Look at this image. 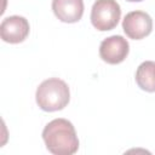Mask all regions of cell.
I'll return each mask as SVG.
<instances>
[{
  "instance_id": "cell-1",
  "label": "cell",
  "mask_w": 155,
  "mask_h": 155,
  "mask_svg": "<svg viewBox=\"0 0 155 155\" xmlns=\"http://www.w3.org/2000/svg\"><path fill=\"white\" fill-rule=\"evenodd\" d=\"M42 139L47 150L54 155H73L79 149L75 127L67 119L50 121L44 127Z\"/></svg>"
},
{
  "instance_id": "cell-2",
  "label": "cell",
  "mask_w": 155,
  "mask_h": 155,
  "mask_svg": "<svg viewBox=\"0 0 155 155\" xmlns=\"http://www.w3.org/2000/svg\"><path fill=\"white\" fill-rule=\"evenodd\" d=\"M36 104L44 111H58L64 109L70 101V91L65 81L58 78L44 80L35 92Z\"/></svg>"
},
{
  "instance_id": "cell-3",
  "label": "cell",
  "mask_w": 155,
  "mask_h": 155,
  "mask_svg": "<svg viewBox=\"0 0 155 155\" xmlns=\"http://www.w3.org/2000/svg\"><path fill=\"white\" fill-rule=\"evenodd\" d=\"M121 17V8L116 0H96L91 8V23L99 31L114 29Z\"/></svg>"
},
{
  "instance_id": "cell-4",
  "label": "cell",
  "mask_w": 155,
  "mask_h": 155,
  "mask_svg": "<svg viewBox=\"0 0 155 155\" xmlns=\"http://www.w3.org/2000/svg\"><path fill=\"white\" fill-rule=\"evenodd\" d=\"M122 29L130 39L140 40L151 33L153 19L144 11H132L125 16Z\"/></svg>"
},
{
  "instance_id": "cell-5",
  "label": "cell",
  "mask_w": 155,
  "mask_h": 155,
  "mask_svg": "<svg viewBox=\"0 0 155 155\" xmlns=\"http://www.w3.org/2000/svg\"><path fill=\"white\" fill-rule=\"evenodd\" d=\"M130 52L128 41L121 35H111L104 39L99 46L101 58L109 64H119L126 59Z\"/></svg>"
},
{
  "instance_id": "cell-6",
  "label": "cell",
  "mask_w": 155,
  "mask_h": 155,
  "mask_svg": "<svg viewBox=\"0 0 155 155\" xmlns=\"http://www.w3.org/2000/svg\"><path fill=\"white\" fill-rule=\"evenodd\" d=\"M29 22L22 16H10L2 19L0 24V35L5 42L19 44L29 35Z\"/></svg>"
},
{
  "instance_id": "cell-7",
  "label": "cell",
  "mask_w": 155,
  "mask_h": 155,
  "mask_svg": "<svg viewBox=\"0 0 155 155\" xmlns=\"http://www.w3.org/2000/svg\"><path fill=\"white\" fill-rule=\"evenodd\" d=\"M54 16L64 23H76L84 15V0H52Z\"/></svg>"
},
{
  "instance_id": "cell-8",
  "label": "cell",
  "mask_w": 155,
  "mask_h": 155,
  "mask_svg": "<svg viewBox=\"0 0 155 155\" xmlns=\"http://www.w3.org/2000/svg\"><path fill=\"white\" fill-rule=\"evenodd\" d=\"M136 82L143 91L155 92V62L145 61L137 68Z\"/></svg>"
},
{
  "instance_id": "cell-9",
  "label": "cell",
  "mask_w": 155,
  "mask_h": 155,
  "mask_svg": "<svg viewBox=\"0 0 155 155\" xmlns=\"http://www.w3.org/2000/svg\"><path fill=\"white\" fill-rule=\"evenodd\" d=\"M130 2H139V1H143V0H127Z\"/></svg>"
}]
</instances>
